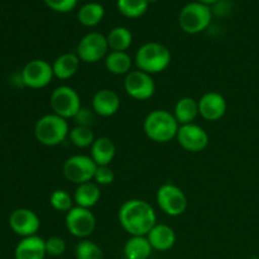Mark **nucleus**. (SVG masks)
<instances>
[{"mask_svg":"<svg viewBox=\"0 0 259 259\" xmlns=\"http://www.w3.org/2000/svg\"><path fill=\"white\" fill-rule=\"evenodd\" d=\"M115 180V175H114L113 169L109 166H98L94 176V181L99 186H108V185L113 184Z\"/></svg>","mask_w":259,"mask_h":259,"instance_id":"7c9ffc66","label":"nucleus"},{"mask_svg":"<svg viewBox=\"0 0 259 259\" xmlns=\"http://www.w3.org/2000/svg\"><path fill=\"white\" fill-rule=\"evenodd\" d=\"M71 143L77 148H88V147L93 146L94 141H95V136H94L93 129L89 126H80L76 125L72 129H70V134H68Z\"/></svg>","mask_w":259,"mask_h":259,"instance_id":"cd10ccee","label":"nucleus"},{"mask_svg":"<svg viewBox=\"0 0 259 259\" xmlns=\"http://www.w3.org/2000/svg\"><path fill=\"white\" fill-rule=\"evenodd\" d=\"M75 257L76 259H103L104 254L96 243L89 239H82L76 244Z\"/></svg>","mask_w":259,"mask_h":259,"instance_id":"c85d7f7f","label":"nucleus"},{"mask_svg":"<svg viewBox=\"0 0 259 259\" xmlns=\"http://www.w3.org/2000/svg\"><path fill=\"white\" fill-rule=\"evenodd\" d=\"M124 90L134 100H148L156 93V83L152 75L141 70L131 71L124 78Z\"/></svg>","mask_w":259,"mask_h":259,"instance_id":"9b49d317","label":"nucleus"},{"mask_svg":"<svg viewBox=\"0 0 259 259\" xmlns=\"http://www.w3.org/2000/svg\"><path fill=\"white\" fill-rule=\"evenodd\" d=\"M176 139L185 151L191 153L202 152L209 144V134L202 126L195 123L180 125Z\"/></svg>","mask_w":259,"mask_h":259,"instance_id":"ddd939ff","label":"nucleus"},{"mask_svg":"<svg viewBox=\"0 0 259 259\" xmlns=\"http://www.w3.org/2000/svg\"><path fill=\"white\" fill-rule=\"evenodd\" d=\"M50 9L57 13H70L77 5L78 0H43Z\"/></svg>","mask_w":259,"mask_h":259,"instance_id":"473e14b6","label":"nucleus"},{"mask_svg":"<svg viewBox=\"0 0 259 259\" xmlns=\"http://www.w3.org/2000/svg\"><path fill=\"white\" fill-rule=\"evenodd\" d=\"M109 51L106 35L99 32H90L83 35L77 45L76 55L81 62L96 63L106 57Z\"/></svg>","mask_w":259,"mask_h":259,"instance_id":"9d476101","label":"nucleus"},{"mask_svg":"<svg viewBox=\"0 0 259 259\" xmlns=\"http://www.w3.org/2000/svg\"><path fill=\"white\" fill-rule=\"evenodd\" d=\"M172 60L171 51L158 42H148L138 48L136 53V66L143 72L154 75L163 72Z\"/></svg>","mask_w":259,"mask_h":259,"instance_id":"7ed1b4c3","label":"nucleus"},{"mask_svg":"<svg viewBox=\"0 0 259 259\" xmlns=\"http://www.w3.org/2000/svg\"><path fill=\"white\" fill-rule=\"evenodd\" d=\"M53 75V68L46 60H32L23 67L22 81L27 88L43 89L50 85Z\"/></svg>","mask_w":259,"mask_h":259,"instance_id":"f8f14e48","label":"nucleus"},{"mask_svg":"<svg viewBox=\"0 0 259 259\" xmlns=\"http://www.w3.org/2000/svg\"><path fill=\"white\" fill-rule=\"evenodd\" d=\"M80 62V58L76 53H63L52 63L53 75L60 80H68L77 72Z\"/></svg>","mask_w":259,"mask_h":259,"instance_id":"aec40b11","label":"nucleus"},{"mask_svg":"<svg viewBox=\"0 0 259 259\" xmlns=\"http://www.w3.org/2000/svg\"><path fill=\"white\" fill-rule=\"evenodd\" d=\"M9 227L15 234L22 238L37 235L40 228V220L38 215L30 209L20 207L14 210L9 217Z\"/></svg>","mask_w":259,"mask_h":259,"instance_id":"4468645a","label":"nucleus"},{"mask_svg":"<svg viewBox=\"0 0 259 259\" xmlns=\"http://www.w3.org/2000/svg\"><path fill=\"white\" fill-rule=\"evenodd\" d=\"M124 259H126V258H124Z\"/></svg>","mask_w":259,"mask_h":259,"instance_id":"e433bc0d","label":"nucleus"},{"mask_svg":"<svg viewBox=\"0 0 259 259\" xmlns=\"http://www.w3.org/2000/svg\"><path fill=\"white\" fill-rule=\"evenodd\" d=\"M73 119H75L76 125L89 126V128H91V125H93L94 121H95V111H94L93 109L83 108L82 106V108L77 111V114H76Z\"/></svg>","mask_w":259,"mask_h":259,"instance_id":"72a5a7b5","label":"nucleus"},{"mask_svg":"<svg viewBox=\"0 0 259 259\" xmlns=\"http://www.w3.org/2000/svg\"><path fill=\"white\" fill-rule=\"evenodd\" d=\"M91 106L96 115L109 118V116L115 115L120 109V98L115 91L103 89V90L96 91L95 95L93 96Z\"/></svg>","mask_w":259,"mask_h":259,"instance_id":"dca6fc26","label":"nucleus"},{"mask_svg":"<svg viewBox=\"0 0 259 259\" xmlns=\"http://www.w3.org/2000/svg\"><path fill=\"white\" fill-rule=\"evenodd\" d=\"M50 104L53 113L61 118L66 119V120L75 118L77 111L82 108L77 91L70 86L65 85L58 86L52 91Z\"/></svg>","mask_w":259,"mask_h":259,"instance_id":"423d86ee","label":"nucleus"},{"mask_svg":"<svg viewBox=\"0 0 259 259\" xmlns=\"http://www.w3.org/2000/svg\"><path fill=\"white\" fill-rule=\"evenodd\" d=\"M104 15H105V9L100 3H86L78 10V22L83 25V27H95L99 23L103 20Z\"/></svg>","mask_w":259,"mask_h":259,"instance_id":"393cba45","label":"nucleus"},{"mask_svg":"<svg viewBox=\"0 0 259 259\" xmlns=\"http://www.w3.org/2000/svg\"><path fill=\"white\" fill-rule=\"evenodd\" d=\"M65 224L71 235L78 239H88L96 228V218L90 209L73 206L66 212Z\"/></svg>","mask_w":259,"mask_h":259,"instance_id":"1a4fd4ad","label":"nucleus"},{"mask_svg":"<svg viewBox=\"0 0 259 259\" xmlns=\"http://www.w3.org/2000/svg\"><path fill=\"white\" fill-rule=\"evenodd\" d=\"M153 248L147 237H131L124 245V255L126 259H148Z\"/></svg>","mask_w":259,"mask_h":259,"instance_id":"b1692460","label":"nucleus"},{"mask_svg":"<svg viewBox=\"0 0 259 259\" xmlns=\"http://www.w3.org/2000/svg\"><path fill=\"white\" fill-rule=\"evenodd\" d=\"M73 197L66 190H55L50 196V204L56 211L68 212L73 207Z\"/></svg>","mask_w":259,"mask_h":259,"instance_id":"c756f323","label":"nucleus"},{"mask_svg":"<svg viewBox=\"0 0 259 259\" xmlns=\"http://www.w3.org/2000/svg\"><path fill=\"white\" fill-rule=\"evenodd\" d=\"M146 237L151 243L153 250L158 252L169 250L176 243V233L166 224H156Z\"/></svg>","mask_w":259,"mask_h":259,"instance_id":"a211bd4d","label":"nucleus"},{"mask_svg":"<svg viewBox=\"0 0 259 259\" xmlns=\"http://www.w3.org/2000/svg\"><path fill=\"white\" fill-rule=\"evenodd\" d=\"M180 124L174 114L163 109L151 111L146 116L143 129L146 136L156 143H168L176 138Z\"/></svg>","mask_w":259,"mask_h":259,"instance_id":"f03ea898","label":"nucleus"},{"mask_svg":"<svg viewBox=\"0 0 259 259\" xmlns=\"http://www.w3.org/2000/svg\"><path fill=\"white\" fill-rule=\"evenodd\" d=\"M105 61L106 70L110 73L116 76L128 75L132 70L133 61L126 52H118V51H110L104 58Z\"/></svg>","mask_w":259,"mask_h":259,"instance_id":"5701e85b","label":"nucleus"},{"mask_svg":"<svg viewBox=\"0 0 259 259\" xmlns=\"http://www.w3.org/2000/svg\"><path fill=\"white\" fill-rule=\"evenodd\" d=\"M90 148V157L98 166H109L116 153L115 144L108 137H99V138H96Z\"/></svg>","mask_w":259,"mask_h":259,"instance_id":"6ab92c4d","label":"nucleus"},{"mask_svg":"<svg viewBox=\"0 0 259 259\" xmlns=\"http://www.w3.org/2000/svg\"><path fill=\"white\" fill-rule=\"evenodd\" d=\"M147 2H148L149 4H151V3H157V2H158V0H147Z\"/></svg>","mask_w":259,"mask_h":259,"instance_id":"c9c22d12","label":"nucleus"},{"mask_svg":"<svg viewBox=\"0 0 259 259\" xmlns=\"http://www.w3.org/2000/svg\"><path fill=\"white\" fill-rule=\"evenodd\" d=\"M101 196L100 187L95 182H85L76 187L75 194H73V201L76 206L91 209L99 202Z\"/></svg>","mask_w":259,"mask_h":259,"instance_id":"412c9836","label":"nucleus"},{"mask_svg":"<svg viewBox=\"0 0 259 259\" xmlns=\"http://www.w3.org/2000/svg\"><path fill=\"white\" fill-rule=\"evenodd\" d=\"M109 50L126 52L133 43V34L126 27H115L106 35Z\"/></svg>","mask_w":259,"mask_h":259,"instance_id":"a878e982","label":"nucleus"},{"mask_svg":"<svg viewBox=\"0 0 259 259\" xmlns=\"http://www.w3.org/2000/svg\"><path fill=\"white\" fill-rule=\"evenodd\" d=\"M98 164L93 161V158L83 154H76L66 159L63 163V176L71 184L81 185L85 182H90L95 176Z\"/></svg>","mask_w":259,"mask_h":259,"instance_id":"6e6552de","label":"nucleus"},{"mask_svg":"<svg viewBox=\"0 0 259 259\" xmlns=\"http://www.w3.org/2000/svg\"><path fill=\"white\" fill-rule=\"evenodd\" d=\"M211 8L199 2L185 5L179 15V24L187 34H197L206 29L211 23Z\"/></svg>","mask_w":259,"mask_h":259,"instance_id":"39448f33","label":"nucleus"},{"mask_svg":"<svg viewBox=\"0 0 259 259\" xmlns=\"http://www.w3.org/2000/svg\"><path fill=\"white\" fill-rule=\"evenodd\" d=\"M199 114L207 121H218L227 113V100L215 91L204 94L199 101Z\"/></svg>","mask_w":259,"mask_h":259,"instance_id":"2eb2a0df","label":"nucleus"},{"mask_svg":"<svg viewBox=\"0 0 259 259\" xmlns=\"http://www.w3.org/2000/svg\"><path fill=\"white\" fill-rule=\"evenodd\" d=\"M174 116L176 118L180 125L192 124L195 119L200 115L199 114V103L194 98L185 96L176 103L174 109Z\"/></svg>","mask_w":259,"mask_h":259,"instance_id":"4be33fe9","label":"nucleus"},{"mask_svg":"<svg viewBox=\"0 0 259 259\" xmlns=\"http://www.w3.org/2000/svg\"><path fill=\"white\" fill-rule=\"evenodd\" d=\"M70 134V128L66 119L55 113L46 114L38 119L34 126V136L40 144L56 147L63 143Z\"/></svg>","mask_w":259,"mask_h":259,"instance_id":"20e7f679","label":"nucleus"},{"mask_svg":"<svg viewBox=\"0 0 259 259\" xmlns=\"http://www.w3.org/2000/svg\"><path fill=\"white\" fill-rule=\"evenodd\" d=\"M46 240L38 235L23 238L14 250L15 259H45Z\"/></svg>","mask_w":259,"mask_h":259,"instance_id":"f3484780","label":"nucleus"},{"mask_svg":"<svg viewBox=\"0 0 259 259\" xmlns=\"http://www.w3.org/2000/svg\"><path fill=\"white\" fill-rule=\"evenodd\" d=\"M121 228L132 237H146L157 224V215L149 202L141 199L126 200L119 207Z\"/></svg>","mask_w":259,"mask_h":259,"instance_id":"f257e3e1","label":"nucleus"},{"mask_svg":"<svg viewBox=\"0 0 259 259\" xmlns=\"http://www.w3.org/2000/svg\"><path fill=\"white\" fill-rule=\"evenodd\" d=\"M197 2L201 3V4L207 5V7H210V5H214V4H217V3H219V0H197Z\"/></svg>","mask_w":259,"mask_h":259,"instance_id":"f704fd0d","label":"nucleus"},{"mask_svg":"<svg viewBox=\"0 0 259 259\" xmlns=\"http://www.w3.org/2000/svg\"><path fill=\"white\" fill-rule=\"evenodd\" d=\"M46 252L52 257H60L66 252V242L60 237H51L46 240Z\"/></svg>","mask_w":259,"mask_h":259,"instance_id":"2f4dec72","label":"nucleus"},{"mask_svg":"<svg viewBox=\"0 0 259 259\" xmlns=\"http://www.w3.org/2000/svg\"><path fill=\"white\" fill-rule=\"evenodd\" d=\"M156 201L159 209L168 217H180L187 209V197L179 186L174 184H163L156 194Z\"/></svg>","mask_w":259,"mask_h":259,"instance_id":"0eeeda50","label":"nucleus"},{"mask_svg":"<svg viewBox=\"0 0 259 259\" xmlns=\"http://www.w3.org/2000/svg\"><path fill=\"white\" fill-rule=\"evenodd\" d=\"M149 3L147 0H116V7L124 17L136 19L144 15L148 9Z\"/></svg>","mask_w":259,"mask_h":259,"instance_id":"bb28decb","label":"nucleus"}]
</instances>
